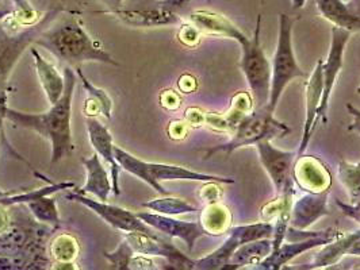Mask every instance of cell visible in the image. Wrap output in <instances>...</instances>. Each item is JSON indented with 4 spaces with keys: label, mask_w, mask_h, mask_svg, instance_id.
<instances>
[{
    "label": "cell",
    "mask_w": 360,
    "mask_h": 270,
    "mask_svg": "<svg viewBox=\"0 0 360 270\" xmlns=\"http://www.w3.org/2000/svg\"><path fill=\"white\" fill-rule=\"evenodd\" d=\"M7 224H8V217H7L3 205H0V233H3V230L7 227Z\"/></svg>",
    "instance_id": "ab89813d"
},
{
    "label": "cell",
    "mask_w": 360,
    "mask_h": 270,
    "mask_svg": "<svg viewBox=\"0 0 360 270\" xmlns=\"http://www.w3.org/2000/svg\"><path fill=\"white\" fill-rule=\"evenodd\" d=\"M305 3H307V0H291V4H292L294 10L302 8L305 6Z\"/></svg>",
    "instance_id": "7bdbcfd3"
},
{
    "label": "cell",
    "mask_w": 360,
    "mask_h": 270,
    "mask_svg": "<svg viewBox=\"0 0 360 270\" xmlns=\"http://www.w3.org/2000/svg\"><path fill=\"white\" fill-rule=\"evenodd\" d=\"M358 90V93H359V95H360V87H358V90Z\"/></svg>",
    "instance_id": "7dc6e473"
},
{
    "label": "cell",
    "mask_w": 360,
    "mask_h": 270,
    "mask_svg": "<svg viewBox=\"0 0 360 270\" xmlns=\"http://www.w3.org/2000/svg\"><path fill=\"white\" fill-rule=\"evenodd\" d=\"M33 60H34V67H36L37 76L39 80V84L44 90V93L51 103V106L56 104L60 97L64 93L65 88V79L61 73L57 71L52 62L45 60L41 53L37 50L36 48L30 49Z\"/></svg>",
    "instance_id": "44dd1931"
},
{
    "label": "cell",
    "mask_w": 360,
    "mask_h": 270,
    "mask_svg": "<svg viewBox=\"0 0 360 270\" xmlns=\"http://www.w3.org/2000/svg\"><path fill=\"white\" fill-rule=\"evenodd\" d=\"M87 131L91 144L95 153L110 165L111 169V182H112V192L114 195H121L120 189V170L121 166L115 158V146L112 144V135L108 131V127L101 123L96 118L89 116L87 118Z\"/></svg>",
    "instance_id": "2e32d148"
},
{
    "label": "cell",
    "mask_w": 360,
    "mask_h": 270,
    "mask_svg": "<svg viewBox=\"0 0 360 270\" xmlns=\"http://www.w3.org/2000/svg\"><path fill=\"white\" fill-rule=\"evenodd\" d=\"M58 10L48 13L37 23L27 26L22 32H8L4 23H0V119L6 121L4 115L8 108V81L20 55L26 49L36 43L37 38L45 30L44 27L56 17Z\"/></svg>",
    "instance_id": "5b68a950"
},
{
    "label": "cell",
    "mask_w": 360,
    "mask_h": 270,
    "mask_svg": "<svg viewBox=\"0 0 360 270\" xmlns=\"http://www.w3.org/2000/svg\"><path fill=\"white\" fill-rule=\"evenodd\" d=\"M339 177L348 192L351 204H360V162L352 163L340 158Z\"/></svg>",
    "instance_id": "4316f807"
},
{
    "label": "cell",
    "mask_w": 360,
    "mask_h": 270,
    "mask_svg": "<svg viewBox=\"0 0 360 270\" xmlns=\"http://www.w3.org/2000/svg\"><path fill=\"white\" fill-rule=\"evenodd\" d=\"M67 198L70 201L79 203L87 208H90L92 212H95L99 217H102L108 226H111L114 230L125 233H133V231H141L146 234H156V230L152 229L149 224H146L144 220H141L137 214L130 212L118 205L108 204L102 200H95L89 198L84 194H80L73 189L72 192L67 194Z\"/></svg>",
    "instance_id": "9c48e42d"
},
{
    "label": "cell",
    "mask_w": 360,
    "mask_h": 270,
    "mask_svg": "<svg viewBox=\"0 0 360 270\" xmlns=\"http://www.w3.org/2000/svg\"><path fill=\"white\" fill-rule=\"evenodd\" d=\"M134 254L136 252H133V249L130 248V245L125 239L120 243V246L114 252H105V257L115 269L129 270V262Z\"/></svg>",
    "instance_id": "4dcf8cb0"
},
{
    "label": "cell",
    "mask_w": 360,
    "mask_h": 270,
    "mask_svg": "<svg viewBox=\"0 0 360 270\" xmlns=\"http://www.w3.org/2000/svg\"><path fill=\"white\" fill-rule=\"evenodd\" d=\"M345 108L348 109V112L351 114V116L354 118L352 123L348 126V131H355L356 134H359L360 137V109L359 108L355 107L354 104L351 103H347Z\"/></svg>",
    "instance_id": "74e56055"
},
{
    "label": "cell",
    "mask_w": 360,
    "mask_h": 270,
    "mask_svg": "<svg viewBox=\"0 0 360 270\" xmlns=\"http://www.w3.org/2000/svg\"><path fill=\"white\" fill-rule=\"evenodd\" d=\"M323 88H324V80H323V60H320L313 72L310 74L307 84H305V125L302 131L301 144L298 147L297 154L301 156L307 151L309 142L311 140L313 131L316 123L319 121V108L323 99Z\"/></svg>",
    "instance_id": "9a60e30c"
},
{
    "label": "cell",
    "mask_w": 360,
    "mask_h": 270,
    "mask_svg": "<svg viewBox=\"0 0 360 270\" xmlns=\"http://www.w3.org/2000/svg\"><path fill=\"white\" fill-rule=\"evenodd\" d=\"M342 233L335 230V229H328L324 230L321 234L314 235L310 238H305L301 241H291L288 243H282V246L271 252L267 258H264L259 265H256L253 269L257 270H278L282 269L288 262L298 257L300 254L324 246L326 243L338 239L342 236Z\"/></svg>",
    "instance_id": "7c38bea8"
},
{
    "label": "cell",
    "mask_w": 360,
    "mask_h": 270,
    "mask_svg": "<svg viewBox=\"0 0 360 270\" xmlns=\"http://www.w3.org/2000/svg\"><path fill=\"white\" fill-rule=\"evenodd\" d=\"M255 146L259 153L260 162L275 187L276 196L286 192H295L292 169L298 154L295 151H285L276 149L271 144L270 140H263Z\"/></svg>",
    "instance_id": "30bf717a"
},
{
    "label": "cell",
    "mask_w": 360,
    "mask_h": 270,
    "mask_svg": "<svg viewBox=\"0 0 360 270\" xmlns=\"http://www.w3.org/2000/svg\"><path fill=\"white\" fill-rule=\"evenodd\" d=\"M180 42L188 48H195L200 41V32L194 25H184L179 32Z\"/></svg>",
    "instance_id": "1f68e13d"
},
{
    "label": "cell",
    "mask_w": 360,
    "mask_h": 270,
    "mask_svg": "<svg viewBox=\"0 0 360 270\" xmlns=\"http://www.w3.org/2000/svg\"><path fill=\"white\" fill-rule=\"evenodd\" d=\"M290 127L274 118V114L267 108H253L232 130V137L228 142L217 144L207 150L205 158H212L214 154H232L237 149L245 146H255L263 140H275L286 137Z\"/></svg>",
    "instance_id": "277c9868"
},
{
    "label": "cell",
    "mask_w": 360,
    "mask_h": 270,
    "mask_svg": "<svg viewBox=\"0 0 360 270\" xmlns=\"http://www.w3.org/2000/svg\"><path fill=\"white\" fill-rule=\"evenodd\" d=\"M51 196L52 195L30 201V203H27V207L38 222L51 224L56 229L61 224V219H60V214L57 210V201H56V198H51Z\"/></svg>",
    "instance_id": "83f0119b"
},
{
    "label": "cell",
    "mask_w": 360,
    "mask_h": 270,
    "mask_svg": "<svg viewBox=\"0 0 360 270\" xmlns=\"http://www.w3.org/2000/svg\"><path fill=\"white\" fill-rule=\"evenodd\" d=\"M82 162L87 172V181L76 191L84 195L91 194L102 201H108V195L112 191V182L102 158L98 153H94L89 158H83Z\"/></svg>",
    "instance_id": "ffe728a7"
},
{
    "label": "cell",
    "mask_w": 360,
    "mask_h": 270,
    "mask_svg": "<svg viewBox=\"0 0 360 270\" xmlns=\"http://www.w3.org/2000/svg\"><path fill=\"white\" fill-rule=\"evenodd\" d=\"M349 32L336 27H332V38H330V49L326 60H323V80H324V88H323V99L319 108V119L326 123L328 122V108L329 100L332 96V92L335 90L338 76L340 74L342 64H344V53L345 46L351 38Z\"/></svg>",
    "instance_id": "8fae6325"
},
{
    "label": "cell",
    "mask_w": 360,
    "mask_h": 270,
    "mask_svg": "<svg viewBox=\"0 0 360 270\" xmlns=\"http://www.w3.org/2000/svg\"><path fill=\"white\" fill-rule=\"evenodd\" d=\"M145 1H155V0H145Z\"/></svg>",
    "instance_id": "c3c4849f"
},
{
    "label": "cell",
    "mask_w": 360,
    "mask_h": 270,
    "mask_svg": "<svg viewBox=\"0 0 360 270\" xmlns=\"http://www.w3.org/2000/svg\"><path fill=\"white\" fill-rule=\"evenodd\" d=\"M3 122H4V121H1V119H0V137H1V138H3V141H4V133H3Z\"/></svg>",
    "instance_id": "f6af8a7d"
},
{
    "label": "cell",
    "mask_w": 360,
    "mask_h": 270,
    "mask_svg": "<svg viewBox=\"0 0 360 270\" xmlns=\"http://www.w3.org/2000/svg\"><path fill=\"white\" fill-rule=\"evenodd\" d=\"M7 15H10V11H8V10H0V20L6 18Z\"/></svg>",
    "instance_id": "ee69618b"
},
{
    "label": "cell",
    "mask_w": 360,
    "mask_h": 270,
    "mask_svg": "<svg viewBox=\"0 0 360 270\" xmlns=\"http://www.w3.org/2000/svg\"><path fill=\"white\" fill-rule=\"evenodd\" d=\"M187 127H188L187 122H181V121L172 122V123L169 125V128H168L169 137L174 138V140H181V138H184L186 134H187Z\"/></svg>",
    "instance_id": "8d00e7d4"
},
{
    "label": "cell",
    "mask_w": 360,
    "mask_h": 270,
    "mask_svg": "<svg viewBox=\"0 0 360 270\" xmlns=\"http://www.w3.org/2000/svg\"><path fill=\"white\" fill-rule=\"evenodd\" d=\"M75 73L77 74L79 80L82 81L84 90L89 95V100L95 102L96 104H99V107L102 109V115L106 118V119H111V111H112V100L110 97L108 92L102 88H98L95 87L90 80L84 76V73L82 71L80 67H75Z\"/></svg>",
    "instance_id": "f1b7e54d"
},
{
    "label": "cell",
    "mask_w": 360,
    "mask_h": 270,
    "mask_svg": "<svg viewBox=\"0 0 360 270\" xmlns=\"http://www.w3.org/2000/svg\"><path fill=\"white\" fill-rule=\"evenodd\" d=\"M180 96L175 90H164L160 95V103L164 108L175 111L180 107Z\"/></svg>",
    "instance_id": "e575fe53"
},
{
    "label": "cell",
    "mask_w": 360,
    "mask_h": 270,
    "mask_svg": "<svg viewBox=\"0 0 360 270\" xmlns=\"http://www.w3.org/2000/svg\"><path fill=\"white\" fill-rule=\"evenodd\" d=\"M6 195H8V192H4V191L0 189V198H3V196H6Z\"/></svg>",
    "instance_id": "bcb514c9"
},
{
    "label": "cell",
    "mask_w": 360,
    "mask_h": 270,
    "mask_svg": "<svg viewBox=\"0 0 360 270\" xmlns=\"http://www.w3.org/2000/svg\"><path fill=\"white\" fill-rule=\"evenodd\" d=\"M359 238L360 230L348 235L342 234L340 238L324 245L323 249L314 255V258L309 265L300 266L297 269H321V268H330L332 265H336L345 254H348L349 248Z\"/></svg>",
    "instance_id": "603a6c76"
},
{
    "label": "cell",
    "mask_w": 360,
    "mask_h": 270,
    "mask_svg": "<svg viewBox=\"0 0 360 270\" xmlns=\"http://www.w3.org/2000/svg\"><path fill=\"white\" fill-rule=\"evenodd\" d=\"M115 158L121 169L127 173L136 176L144 181L150 188L162 196L169 195V192L162 187V181H200V182H219V184H233L232 177H221L214 175H206L191 170L184 166L159 163V162H146L134 157L127 150L115 146Z\"/></svg>",
    "instance_id": "3957f363"
},
{
    "label": "cell",
    "mask_w": 360,
    "mask_h": 270,
    "mask_svg": "<svg viewBox=\"0 0 360 270\" xmlns=\"http://www.w3.org/2000/svg\"><path fill=\"white\" fill-rule=\"evenodd\" d=\"M200 226L207 235H222L229 231L232 224V214L229 208L217 203L207 204L200 214Z\"/></svg>",
    "instance_id": "d4e9b609"
},
{
    "label": "cell",
    "mask_w": 360,
    "mask_h": 270,
    "mask_svg": "<svg viewBox=\"0 0 360 270\" xmlns=\"http://www.w3.org/2000/svg\"><path fill=\"white\" fill-rule=\"evenodd\" d=\"M195 87H197V83H195V79H194V77L186 74V76H183V77L180 79L179 88L181 92L190 93V92H193V90H195Z\"/></svg>",
    "instance_id": "f35d334b"
},
{
    "label": "cell",
    "mask_w": 360,
    "mask_h": 270,
    "mask_svg": "<svg viewBox=\"0 0 360 270\" xmlns=\"http://www.w3.org/2000/svg\"><path fill=\"white\" fill-rule=\"evenodd\" d=\"M65 88L60 100L44 114H27L14 108H7L4 118L15 126L33 130L46 138L52 146L51 162L61 161L75 153L71 130L72 99L76 87V74L71 67L64 68Z\"/></svg>",
    "instance_id": "6da1fadb"
},
{
    "label": "cell",
    "mask_w": 360,
    "mask_h": 270,
    "mask_svg": "<svg viewBox=\"0 0 360 270\" xmlns=\"http://www.w3.org/2000/svg\"><path fill=\"white\" fill-rule=\"evenodd\" d=\"M137 215L156 231H160L162 234L168 235L172 238L181 239L187 245L190 252L194 249L195 242L199 238L207 235L203 230V227L200 226V223L184 222V220L175 219L174 216L162 215V214L150 212V211L137 212Z\"/></svg>",
    "instance_id": "5bb4252c"
},
{
    "label": "cell",
    "mask_w": 360,
    "mask_h": 270,
    "mask_svg": "<svg viewBox=\"0 0 360 270\" xmlns=\"http://www.w3.org/2000/svg\"><path fill=\"white\" fill-rule=\"evenodd\" d=\"M272 252V239L262 238L240 246L231 257L226 269H241L250 265H259ZM255 268V266H253Z\"/></svg>",
    "instance_id": "cb8c5ba5"
},
{
    "label": "cell",
    "mask_w": 360,
    "mask_h": 270,
    "mask_svg": "<svg viewBox=\"0 0 360 270\" xmlns=\"http://www.w3.org/2000/svg\"><path fill=\"white\" fill-rule=\"evenodd\" d=\"M219 182H206V185L202 188L200 192V198L205 201H207V204L217 203L218 198L221 196V191H219Z\"/></svg>",
    "instance_id": "836d02e7"
},
{
    "label": "cell",
    "mask_w": 360,
    "mask_h": 270,
    "mask_svg": "<svg viewBox=\"0 0 360 270\" xmlns=\"http://www.w3.org/2000/svg\"><path fill=\"white\" fill-rule=\"evenodd\" d=\"M317 10L323 18L333 26L349 33L360 32V15L342 0H316Z\"/></svg>",
    "instance_id": "7402d4cb"
},
{
    "label": "cell",
    "mask_w": 360,
    "mask_h": 270,
    "mask_svg": "<svg viewBox=\"0 0 360 270\" xmlns=\"http://www.w3.org/2000/svg\"><path fill=\"white\" fill-rule=\"evenodd\" d=\"M186 122L188 126H200L205 123V112L198 108H188L186 111Z\"/></svg>",
    "instance_id": "d590c367"
},
{
    "label": "cell",
    "mask_w": 360,
    "mask_h": 270,
    "mask_svg": "<svg viewBox=\"0 0 360 270\" xmlns=\"http://www.w3.org/2000/svg\"><path fill=\"white\" fill-rule=\"evenodd\" d=\"M130 270H150L158 269L155 266V262L150 259V257L144 254H134L129 262Z\"/></svg>",
    "instance_id": "d6a6232c"
},
{
    "label": "cell",
    "mask_w": 360,
    "mask_h": 270,
    "mask_svg": "<svg viewBox=\"0 0 360 270\" xmlns=\"http://www.w3.org/2000/svg\"><path fill=\"white\" fill-rule=\"evenodd\" d=\"M102 1L110 7V10H118L124 0H102Z\"/></svg>",
    "instance_id": "60d3db41"
},
{
    "label": "cell",
    "mask_w": 360,
    "mask_h": 270,
    "mask_svg": "<svg viewBox=\"0 0 360 270\" xmlns=\"http://www.w3.org/2000/svg\"><path fill=\"white\" fill-rule=\"evenodd\" d=\"M272 235H274V223L266 222V220L260 223L237 226L233 229H229V236L222 243V246H219L217 250L210 252L209 255L195 261V269H226L231 257L240 246L256 239L272 238Z\"/></svg>",
    "instance_id": "ba28073f"
},
{
    "label": "cell",
    "mask_w": 360,
    "mask_h": 270,
    "mask_svg": "<svg viewBox=\"0 0 360 270\" xmlns=\"http://www.w3.org/2000/svg\"><path fill=\"white\" fill-rule=\"evenodd\" d=\"M36 43L49 50L61 62H65L73 68L80 67L83 62H102L114 67L120 65L103 49L99 41L91 38L82 22L75 17L44 30L37 38Z\"/></svg>",
    "instance_id": "7a4b0ae2"
},
{
    "label": "cell",
    "mask_w": 360,
    "mask_h": 270,
    "mask_svg": "<svg viewBox=\"0 0 360 270\" xmlns=\"http://www.w3.org/2000/svg\"><path fill=\"white\" fill-rule=\"evenodd\" d=\"M292 25L294 19L286 14H279V30L276 50L271 62V90L267 109L275 114L278 102L288 84L298 77H307L301 69L292 49Z\"/></svg>",
    "instance_id": "8992f818"
},
{
    "label": "cell",
    "mask_w": 360,
    "mask_h": 270,
    "mask_svg": "<svg viewBox=\"0 0 360 270\" xmlns=\"http://www.w3.org/2000/svg\"><path fill=\"white\" fill-rule=\"evenodd\" d=\"M108 14L117 17L122 23L130 27L150 29L160 26L179 25L181 19L178 14L167 7H159L152 10H110Z\"/></svg>",
    "instance_id": "ac0fdd59"
},
{
    "label": "cell",
    "mask_w": 360,
    "mask_h": 270,
    "mask_svg": "<svg viewBox=\"0 0 360 270\" xmlns=\"http://www.w3.org/2000/svg\"><path fill=\"white\" fill-rule=\"evenodd\" d=\"M190 22L198 29L200 33L209 36H225L243 45L248 36H245L236 25L221 14L210 11H195L190 15Z\"/></svg>",
    "instance_id": "d6986e66"
},
{
    "label": "cell",
    "mask_w": 360,
    "mask_h": 270,
    "mask_svg": "<svg viewBox=\"0 0 360 270\" xmlns=\"http://www.w3.org/2000/svg\"><path fill=\"white\" fill-rule=\"evenodd\" d=\"M141 205L149 211L168 216L186 215V214L198 212V208L195 205L190 204L188 201H186L183 198H171L168 195L165 198L149 200L146 203H143Z\"/></svg>",
    "instance_id": "484cf974"
},
{
    "label": "cell",
    "mask_w": 360,
    "mask_h": 270,
    "mask_svg": "<svg viewBox=\"0 0 360 270\" xmlns=\"http://www.w3.org/2000/svg\"><path fill=\"white\" fill-rule=\"evenodd\" d=\"M329 191L324 192H307L292 201L290 224L298 230H307L323 216L329 215L328 210Z\"/></svg>",
    "instance_id": "e0dca14e"
},
{
    "label": "cell",
    "mask_w": 360,
    "mask_h": 270,
    "mask_svg": "<svg viewBox=\"0 0 360 270\" xmlns=\"http://www.w3.org/2000/svg\"><path fill=\"white\" fill-rule=\"evenodd\" d=\"M348 254H351V255H360V238L358 241H355L354 245L349 248Z\"/></svg>",
    "instance_id": "b9f144b4"
},
{
    "label": "cell",
    "mask_w": 360,
    "mask_h": 270,
    "mask_svg": "<svg viewBox=\"0 0 360 270\" xmlns=\"http://www.w3.org/2000/svg\"><path fill=\"white\" fill-rule=\"evenodd\" d=\"M292 177L295 185L304 192L330 191L332 176L324 162L314 156H298L294 162Z\"/></svg>",
    "instance_id": "4fadbf2b"
},
{
    "label": "cell",
    "mask_w": 360,
    "mask_h": 270,
    "mask_svg": "<svg viewBox=\"0 0 360 270\" xmlns=\"http://www.w3.org/2000/svg\"><path fill=\"white\" fill-rule=\"evenodd\" d=\"M262 17H257L252 38H248L241 46V71L252 92L253 108H264L269 104L271 90V62L260 42Z\"/></svg>",
    "instance_id": "52a82bcc"
},
{
    "label": "cell",
    "mask_w": 360,
    "mask_h": 270,
    "mask_svg": "<svg viewBox=\"0 0 360 270\" xmlns=\"http://www.w3.org/2000/svg\"><path fill=\"white\" fill-rule=\"evenodd\" d=\"M77 254L79 245L72 235L61 234L54 238L52 242V257L58 264L72 262Z\"/></svg>",
    "instance_id": "f546056e"
}]
</instances>
